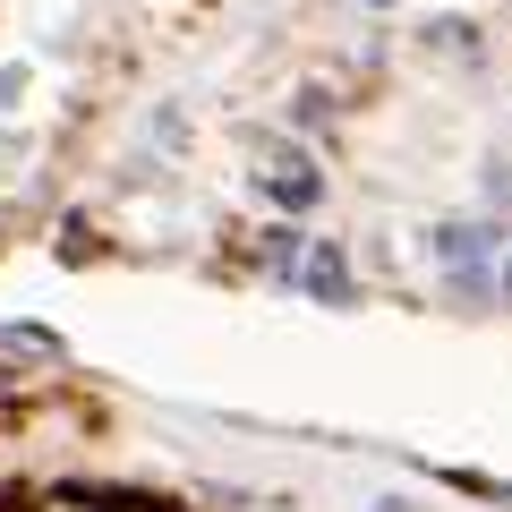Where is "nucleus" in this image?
<instances>
[{
  "instance_id": "nucleus-4",
  "label": "nucleus",
  "mask_w": 512,
  "mask_h": 512,
  "mask_svg": "<svg viewBox=\"0 0 512 512\" xmlns=\"http://www.w3.org/2000/svg\"><path fill=\"white\" fill-rule=\"evenodd\" d=\"M43 512H103V504H86V495H52Z\"/></svg>"
},
{
  "instance_id": "nucleus-2",
  "label": "nucleus",
  "mask_w": 512,
  "mask_h": 512,
  "mask_svg": "<svg viewBox=\"0 0 512 512\" xmlns=\"http://www.w3.org/2000/svg\"><path fill=\"white\" fill-rule=\"evenodd\" d=\"M60 359H69L60 333H43V325H0V376H52Z\"/></svg>"
},
{
  "instance_id": "nucleus-1",
  "label": "nucleus",
  "mask_w": 512,
  "mask_h": 512,
  "mask_svg": "<svg viewBox=\"0 0 512 512\" xmlns=\"http://www.w3.org/2000/svg\"><path fill=\"white\" fill-rule=\"evenodd\" d=\"M256 188L299 214V205H316V163L299 146H282V137H265V146H256Z\"/></svg>"
},
{
  "instance_id": "nucleus-3",
  "label": "nucleus",
  "mask_w": 512,
  "mask_h": 512,
  "mask_svg": "<svg viewBox=\"0 0 512 512\" xmlns=\"http://www.w3.org/2000/svg\"><path fill=\"white\" fill-rule=\"evenodd\" d=\"M299 282L325 291V299H350V274H342V256H333V248H308V256H299Z\"/></svg>"
}]
</instances>
